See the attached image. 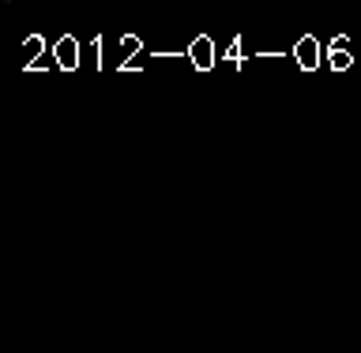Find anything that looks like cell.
<instances>
[{
  "mask_svg": "<svg viewBox=\"0 0 361 353\" xmlns=\"http://www.w3.org/2000/svg\"><path fill=\"white\" fill-rule=\"evenodd\" d=\"M219 45H214V38L211 34H196V38L188 42V64L196 68L200 75H207L211 68H219Z\"/></svg>",
  "mask_w": 361,
  "mask_h": 353,
  "instance_id": "1",
  "label": "cell"
},
{
  "mask_svg": "<svg viewBox=\"0 0 361 353\" xmlns=\"http://www.w3.org/2000/svg\"><path fill=\"white\" fill-rule=\"evenodd\" d=\"M290 56H293V64H298L301 72H316V68L324 64V45H320L316 34H301V38L293 42Z\"/></svg>",
  "mask_w": 361,
  "mask_h": 353,
  "instance_id": "2",
  "label": "cell"
},
{
  "mask_svg": "<svg viewBox=\"0 0 361 353\" xmlns=\"http://www.w3.org/2000/svg\"><path fill=\"white\" fill-rule=\"evenodd\" d=\"M53 64L61 68V72H75V68L83 64V45H79V38L61 34V38L53 42Z\"/></svg>",
  "mask_w": 361,
  "mask_h": 353,
  "instance_id": "3",
  "label": "cell"
},
{
  "mask_svg": "<svg viewBox=\"0 0 361 353\" xmlns=\"http://www.w3.org/2000/svg\"><path fill=\"white\" fill-rule=\"evenodd\" d=\"M143 53V38L140 34H124L121 45H117V72H124V68H132V61Z\"/></svg>",
  "mask_w": 361,
  "mask_h": 353,
  "instance_id": "4",
  "label": "cell"
},
{
  "mask_svg": "<svg viewBox=\"0 0 361 353\" xmlns=\"http://www.w3.org/2000/svg\"><path fill=\"white\" fill-rule=\"evenodd\" d=\"M45 49H49V45H45L42 34H30V38L23 42V64H27V72H30L34 64H42V61H45Z\"/></svg>",
  "mask_w": 361,
  "mask_h": 353,
  "instance_id": "5",
  "label": "cell"
},
{
  "mask_svg": "<svg viewBox=\"0 0 361 353\" xmlns=\"http://www.w3.org/2000/svg\"><path fill=\"white\" fill-rule=\"evenodd\" d=\"M324 61L331 72H350V68H354V53L350 49H324Z\"/></svg>",
  "mask_w": 361,
  "mask_h": 353,
  "instance_id": "6",
  "label": "cell"
},
{
  "mask_svg": "<svg viewBox=\"0 0 361 353\" xmlns=\"http://www.w3.org/2000/svg\"><path fill=\"white\" fill-rule=\"evenodd\" d=\"M83 61H87V64L98 72V68L106 64V42H102V38H90V45L83 49Z\"/></svg>",
  "mask_w": 361,
  "mask_h": 353,
  "instance_id": "7",
  "label": "cell"
},
{
  "mask_svg": "<svg viewBox=\"0 0 361 353\" xmlns=\"http://www.w3.org/2000/svg\"><path fill=\"white\" fill-rule=\"evenodd\" d=\"M222 61L230 64V68H241V64L248 61V53H245L241 38H230V45H226V53H222Z\"/></svg>",
  "mask_w": 361,
  "mask_h": 353,
  "instance_id": "8",
  "label": "cell"
},
{
  "mask_svg": "<svg viewBox=\"0 0 361 353\" xmlns=\"http://www.w3.org/2000/svg\"><path fill=\"white\" fill-rule=\"evenodd\" d=\"M327 49H350V34H338V38H331V45Z\"/></svg>",
  "mask_w": 361,
  "mask_h": 353,
  "instance_id": "9",
  "label": "cell"
}]
</instances>
